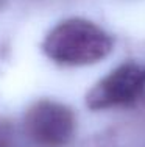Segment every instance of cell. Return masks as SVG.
I'll return each instance as SVG.
<instances>
[{
  "mask_svg": "<svg viewBox=\"0 0 145 147\" xmlns=\"http://www.w3.org/2000/svg\"><path fill=\"white\" fill-rule=\"evenodd\" d=\"M145 64L125 61L89 89L86 105L94 111L114 110L137 105L144 82Z\"/></svg>",
  "mask_w": 145,
  "mask_h": 147,
  "instance_id": "3957f363",
  "label": "cell"
},
{
  "mask_svg": "<svg viewBox=\"0 0 145 147\" xmlns=\"http://www.w3.org/2000/svg\"><path fill=\"white\" fill-rule=\"evenodd\" d=\"M137 105H140V107L145 108V74H144V82H142V88H140V94H139Z\"/></svg>",
  "mask_w": 145,
  "mask_h": 147,
  "instance_id": "5b68a950",
  "label": "cell"
},
{
  "mask_svg": "<svg viewBox=\"0 0 145 147\" xmlns=\"http://www.w3.org/2000/svg\"><path fill=\"white\" fill-rule=\"evenodd\" d=\"M114 50V38L95 22L83 17L61 20L47 33L42 52L61 66L80 67L105 59Z\"/></svg>",
  "mask_w": 145,
  "mask_h": 147,
  "instance_id": "6da1fadb",
  "label": "cell"
},
{
  "mask_svg": "<svg viewBox=\"0 0 145 147\" xmlns=\"http://www.w3.org/2000/svg\"><path fill=\"white\" fill-rule=\"evenodd\" d=\"M23 128L39 147H65L75 136L77 117L67 105L42 99L34 102L25 113Z\"/></svg>",
  "mask_w": 145,
  "mask_h": 147,
  "instance_id": "7a4b0ae2",
  "label": "cell"
},
{
  "mask_svg": "<svg viewBox=\"0 0 145 147\" xmlns=\"http://www.w3.org/2000/svg\"><path fill=\"white\" fill-rule=\"evenodd\" d=\"M13 142V130L9 124L0 121V147H11Z\"/></svg>",
  "mask_w": 145,
  "mask_h": 147,
  "instance_id": "277c9868",
  "label": "cell"
}]
</instances>
